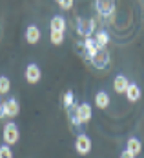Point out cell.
<instances>
[{
  "label": "cell",
  "instance_id": "19",
  "mask_svg": "<svg viewBox=\"0 0 144 158\" xmlns=\"http://www.w3.org/2000/svg\"><path fill=\"white\" fill-rule=\"evenodd\" d=\"M0 158H13L11 145H7V143H2L0 145Z\"/></svg>",
  "mask_w": 144,
  "mask_h": 158
},
{
  "label": "cell",
  "instance_id": "15",
  "mask_svg": "<svg viewBox=\"0 0 144 158\" xmlns=\"http://www.w3.org/2000/svg\"><path fill=\"white\" fill-rule=\"evenodd\" d=\"M84 48H86V53H88V60L91 58V56H95L97 51H98V46L95 44V40H93V36H88L86 40H84Z\"/></svg>",
  "mask_w": 144,
  "mask_h": 158
},
{
  "label": "cell",
  "instance_id": "7",
  "mask_svg": "<svg viewBox=\"0 0 144 158\" xmlns=\"http://www.w3.org/2000/svg\"><path fill=\"white\" fill-rule=\"evenodd\" d=\"M95 7L102 16H113V13H115L113 0H95Z\"/></svg>",
  "mask_w": 144,
  "mask_h": 158
},
{
  "label": "cell",
  "instance_id": "9",
  "mask_svg": "<svg viewBox=\"0 0 144 158\" xmlns=\"http://www.w3.org/2000/svg\"><path fill=\"white\" fill-rule=\"evenodd\" d=\"M126 98H128V102H131V104H135V102H139L141 100V87L137 85V84H133V82H129V85H128V89H126Z\"/></svg>",
  "mask_w": 144,
  "mask_h": 158
},
{
  "label": "cell",
  "instance_id": "18",
  "mask_svg": "<svg viewBox=\"0 0 144 158\" xmlns=\"http://www.w3.org/2000/svg\"><path fill=\"white\" fill-rule=\"evenodd\" d=\"M49 40H51V44H53V46H60V44L64 42V33L51 31V35H49Z\"/></svg>",
  "mask_w": 144,
  "mask_h": 158
},
{
  "label": "cell",
  "instance_id": "22",
  "mask_svg": "<svg viewBox=\"0 0 144 158\" xmlns=\"http://www.w3.org/2000/svg\"><path fill=\"white\" fill-rule=\"evenodd\" d=\"M119 158H135L133 156V155H131V153H129L128 149H124V151H122V153H120V156Z\"/></svg>",
  "mask_w": 144,
  "mask_h": 158
},
{
  "label": "cell",
  "instance_id": "2",
  "mask_svg": "<svg viewBox=\"0 0 144 158\" xmlns=\"http://www.w3.org/2000/svg\"><path fill=\"white\" fill-rule=\"evenodd\" d=\"M91 147H93L91 138H89L86 133H79L77 138H75V151L79 153L80 156H86V155L91 153Z\"/></svg>",
  "mask_w": 144,
  "mask_h": 158
},
{
  "label": "cell",
  "instance_id": "14",
  "mask_svg": "<svg viewBox=\"0 0 144 158\" xmlns=\"http://www.w3.org/2000/svg\"><path fill=\"white\" fill-rule=\"evenodd\" d=\"M49 27H51V31L64 33L66 31V18H64V16L55 15L53 18H51V22H49Z\"/></svg>",
  "mask_w": 144,
  "mask_h": 158
},
{
  "label": "cell",
  "instance_id": "5",
  "mask_svg": "<svg viewBox=\"0 0 144 158\" xmlns=\"http://www.w3.org/2000/svg\"><path fill=\"white\" fill-rule=\"evenodd\" d=\"M40 78H42V71H40V67H38L37 64H29V65L26 67V82L31 84V85H35V84L40 82Z\"/></svg>",
  "mask_w": 144,
  "mask_h": 158
},
{
  "label": "cell",
  "instance_id": "20",
  "mask_svg": "<svg viewBox=\"0 0 144 158\" xmlns=\"http://www.w3.org/2000/svg\"><path fill=\"white\" fill-rule=\"evenodd\" d=\"M59 6H60L62 9H71V6H73V0H60V2H59Z\"/></svg>",
  "mask_w": 144,
  "mask_h": 158
},
{
  "label": "cell",
  "instance_id": "3",
  "mask_svg": "<svg viewBox=\"0 0 144 158\" xmlns=\"http://www.w3.org/2000/svg\"><path fill=\"white\" fill-rule=\"evenodd\" d=\"M73 109H75V114H77V118L80 120V124H82V126H84V124H88V122L93 118V109H91V106H89L88 102L77 104Z\"/></svg>",
  "mask_w": 144,
  "mask_h": 158
},
{
  "label": "cell",
  "instance_id": "24",
  "mask_svg": "<svg viewBox=\"0 0 144 158\" xmlns=\"http://www.w3.org/2000/svg\"><path fill=\"white\" fill-rule=\"evenodd\" d=\"M55 2H57V4H59V2H60V0H55Z\"/></svg>",
  "mask_w": 144,
  "mask_h": 158
},
{
  "label": "cell",
  "instance_id": "12",
  "mask_svg": "<svg viewBox=\"0 0 144 158\" xmlns=\"http://www.w3.org/2000/svg\"><path fill=\"white\" fill-rule=\"evenodd\" d=\"M38 40H40V29L37 26H29L26 29V42L35 46V44H38Z\"/></svg>",
  "mask_w": 144,
  "mask_h": 158
},
{
  "label": "cell",
  "instance_id": "16",
  "mask_svg": "<svg viewBox=\"0 0 144 158\" xmlns=\"http://www.w3.org/2000/svg\"><path fill=\"white\" fill-rule=\"evenodd\" d=\"M9 91H11V80L6 75H0V96L7 95Z\"/></svg>",
  "mask_w": 144,
  "mask_h": 158
},
{
  "label": "cell",
  "instance_id": "6",
  "mask_svg": "<svg viewBox=\"0 0 144 158\" xmlns=\"http://www.w3.org/2000/svg\"><path fill=\"white\" fill-rule=\"evenodd\" d=\"M4 113H6L7 118H15V116H18V114H20V104H18V100H15V98L4 100Z\"/></svg>",
  "mask_w": 144,
  "mask_h": 158
},
{
  "label": "cell",
  "instance_id": "11",
  "mask_svg": "<svg viewBox=\"0 0 144 158\" xmlns=\"http://www.w3.org/2000/svg\"><path fill=\"white\" fill-rule=\"evenodd\" d=\"M126 149H128L133 156H139V155L142 153V143H141L139 138L131 136V138H128V142H126Z\"/></svg>",
  "mask_w": 144,
  "mask_h": 158
},
{
  "label": "cell",
  "instance_id": "21",
  "mask_svg": "<svg viewBox=\"0 0 144 158\" xmlns=\"http://www.w3.org/2000/svg\"><path fill=\"white\" fill-rule=\"evenodd\" d=\"M71 124H73L75 127H82V124H80V120L77 118V114H75V113L71 114Z\"/></svg>",
  "mask_w": 144,
  "mask_h": 158
},
{
  "label": "cell",
  "instance_id": "1",
  "mask_svg": "<svg viewBox=\"0 0 144 158\" xmlns=\"http://www.w3.org/2000/svg\"><path fill=\"white\" fill-rule=\"evenodd\" d=\"M2 138H4V143L15 145L20 140V129H18V126L13 124V122H7L4 126V131H2Z\"/></svg>",
  "mask_w": 144,
  "mask_h": 158
},
{
  "label": "cell",
  "instance_id": "23",
  "mask_svg": "<svg viewBox=\"0 0 144 158\" xmlns=\"http://www.w3.org/2000/svg\"><path fill=\"white\" fill-rule=\"evenodd\" d=\"M6 118V113H4V102H2V96H0V120Z\"/></svg>",
  "mask_w": 144,
  "mask_h": 158
},
{
  "label": "cell",
  "instance_id": "10",
  "mask_svg": "<svg viewBox=\"0 0 144 158\" xmlns=\"http://www.w3.org/2000/svg\"><path fill=\"white\" fill-rule=\"evenodd\" d=\"M110 104H111V98H110V95L106 91H98L95 95V106L98 109H108Z\"/></svg>",
  "mask_w": 144,
  "mask_h": 158
},
{
  "label": "cell",
  "instance_id": "8",
  "mask_svg": "<svg viewBox=\"0 0 144 158\" xmlns=\"http://www.w3.org/2000/svg\"><path fill=\"white\" fill-rule=\"evenodd\" d=\"M129 85V80L126 75H117L115 80H113V89H115V93H119V95H124L126 93V89H128Z\"/></svg>",
  "mask_w": 144,
  "mask_h": 158
},
{
  "label": "cell",
  "instance_id": "4",
  "mask_svg": "<svg viewBox=\"0 0 144 158\" xmlns=\"http://www.w3.org/2000/svg\"><path fill=\"white\" fill-rule=\"evenodd\" d=\"M89 62H91V65L97 67V69H106V67H108V64H110V53L106 51V48L98 49L95 56H91V58H89Z\"/></svg>",
  "mask_w": 144,
  "mask_h": 158
},
{
  "label": "cell",
  "instance_id": "17",
  "mask_svg": "<svg viewBox=\"0 0 144 158\" xmlns=\"http://www.w3.org/2000/svg\"><path fill=\"white\" fill-rule=\"evenodd\" d=\"M62 106H64L66 109H71V107H75V95H73V91H66V93H64Z\"/></svg>",
  "mask_w": 144,
  "mask_h": 158
},
{
  "label": "cell",
  "instance_id": "13",
  "mask_svg": "<svg viewBox=\"0 0 144 158\" xmlns=\"http://www.w3.org/2000/svg\"><path fill=\"white\" fill-rule=\"evenodd\" d=\"M93 40H95V44L100 49H104L108 46V42H110V35H108V31H104V29H97Z\"/></svg>",
  "mask_w": 144,
  "mask_h": 158
}]
</instances>
